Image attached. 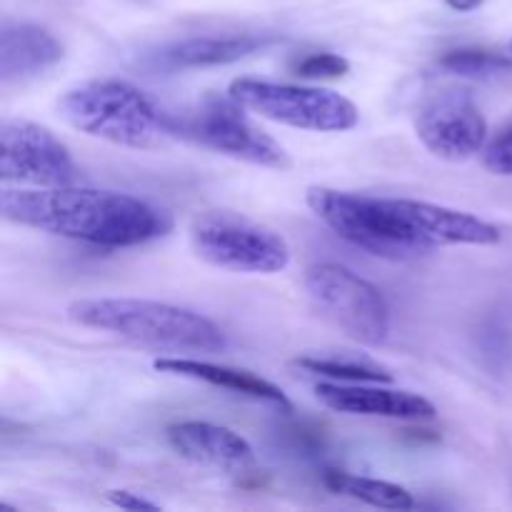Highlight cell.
<instances>
[{
  "label": "cell",
  "mask_w": 512,
  "mask_h": 512,
  "mask_svg": "<svg viewBox=\"0 0 512 512\" xmlns=\"http://www.w3.org/2000/svg\"><path fill=\"white\" fill-rule=\"evenodd\" d=\"M293 368L303 370L305 375L333 380V383H393V375L388 370L368 363V360H340L303 355V358L293 360Z\"/></svg>",
  "instance_id": "17"
},
{
  "label": "cell",
  "mask_w": 512,
  "mask_h": 512,
  "mask_svg": "<svg viewBox=\"0 0 512 512\" xmlns=\"http://www.w3.org/2000/svg\"><path fill=\"white\" fill-rule=\"evenodd\" d=\"M0 213L10 223L100 248H133L168 235L170 220L155 205L115 190L3 188Z\"/></svg>",
  "instance_id": "1"
},
{
  "label": "cell",
  "mask_w": 512,
  "mask_h": 512,
  "mask_svg": "<svg viewBox=\"0 0 512 512\" xmlns=\"http://www.w3.org/2000/svg\"><path fill=\"white\" fill-rule=\"evenodd\" d=\"M68 318L80 328L118 335L135 345L175 353H220L228 340L205 315L170 303L135 298H85L68 305Z\"/></svg>",
  "instance_id": "3"
},
{
  "label": "cell",
  "mask_w": 512,
  "mask_h": 512,
  "mask_svg": "<svg viewBox=\"0 0 512 512\" xmlns=\"http://www.w3.org/2000/svg\"><path fill=\"white\" fill-rule=\"evenodd\" d=\"M228 93L250 113L290 128L313 130V133H345L360 123L358 105L333 90L238 78L230 83Z\"/></svg>",
  "instance_id": "7"
},
{
  "label": "cell",
  "mask_w": 512,
  "mask_h": 512,
  "mask_svg": "<svg viewBox=\"0 0 512 512\" xmlns=\"http://www.w3.org/2000/svg\"><path fill=\"white\" fill-rule=\"evenodd\" d=\"M305 200L335 235L375 258L413 260L435 250L420 223L418 200L375 198L325 185H310Z\"/></svg>",
  "instance_id": "2"
},
{
  "label": "cell",
  "mask_w": 512,
  "mask_h": 512,
  "mask_svg": "<svg viewBox=\"0 0 512 512\" xmlns=\"http://www.w3.org/2000/svg\"><path fill=\"white\" fill-rule=\"evenodd\" d=\"M245 110L230 93H208L183 113H168L170 135L245 163L288 168L290 158L283 145L263 133Z\"/></svg>",
  "instance_id": "5"
},
{
  "label": "cell",
  "mask_w": 512,
  "mask_h": 512,
  "mask_svg": "<svg viewBox=\"0 0 512 512\" xmlns=\"http://www.w3.org/2000/svg\"><path fill=\"white\" fill-rule=\"evenodd\" d=\"M268 38L258 35H238V38H190L183 43H175L163 53L165 65L170 68H208V65H228L235 60H243L248 55L258 53Z\"/></svg>",
  "instance_id": "15"
},
{
  "label": "cell",
  "mask_w": 512,
  "mask_h": 512,
  "mask_svg": "<svg viewBox=\"0 0 512 512\" xmlns=\"http://www.w3.org/2000/svg\"><path fill=\"white\" fill-rule=\"evenodd\" d=\"M315 395L325 408L345 415H368V418L395 420H430L435 405L428 398L405 390L373 388L370 383H333L323 380L315 385Z\"/></svg>",
  "instance_id": "11"
},
{
  "label": "cell",
  "mask_w": 512,
  "mask_h": 512,
  "mask_svg": "<svg viewBox=\"0 0 512 512\" xmlns=\"http://www.w3.org/2000/svg\"><path fill=\"white\" fill-rule=\"evenodd\" d=\"M415 133L435 158L460 163L485 150L488 120L468 90H443L420 105Z\"/></svg>",
  "instance_id": "10"
},
{
  "label": "cell",
  "mask_w": 512,
  "mask_h": 512,
  "mask_svg": "<svg viewBox=\"0 0 512 512\" xmlns=\"http://www.w3.org/2000/svg\"><path fill=\"white\" fill-rule=\"evenodd\" d=\"M63 58V43L50 30L33 23H8L0 33V80L25 83Z\"/></svg>",
  "instance_id": "13"
},
{
  "label": "cell",
  "mask_w": 512,
  "mask_h": 512,
  "mask_svg": "<svg viewBox=\"0 0 512 512\" xmlns=\"http://www.w3.org/2000/svg\"><path fill=\"white\" fill-rule=\"evenodd\" d=\"M445 3L458 13H470V10H478L485 0H445Z\"/></svg>",
  "instance_id": "22"
},
{
  "label": "cell",
  "mask_w": 512,
  "mask_h": 512,
  "mask_svg": "<svg viewBox=\"0 0 512 512\" xmlns=\"http://www.w3.org/2000/svg\"><path fill=\"white\" fill-rule=\"evenodd\" d=\"M108 500L120 510H160L155 503H150V500L140 498L135 493H128V490H110Z\"/></svg>",
  "instance_id": "21"
},
{
  "label": "cell",
  "mask_w": 512,
  "mask_h": 512,
  "mask_svg": "<svg viewBox=\"0 0 512 512\" xmlns=\"http://www.w3.org/2000/svg\"><path fill=\"white\" fill-rule=\"evenodd\" d=\"M153 368L158 373L200 380V383H208L213 388H225L235 395H243V398L260 400V403H268L273 408H278L280 413H293V403H290L288 395L275 383L250 373V370L208 363V360L198 358H158L153 360Z\"/></svg>",
  "instance_id": "14"
},
{
  "label": "cell",
  "mask_w": 512,
  "mask_h": 512,
  "mask_svg": "<svg viewBox=\"0 0 512 512\" xmlns=\"http://www.w3.org/2000/svg\"><path fill=\"white\" fill-rule=\"evenodd\" d=\"M78 168L63 140L45 125L5 118L0 123V178L3 183L63 188Z\"/></svg>",
  "instance_id": "9"
},
{
  "label": "cell",
  "mask_w": 512,
  "mask_h": 512,
  "mask_svg": "<svg viewBox=\"0 0 512 512\" xmlns=\"http://www.w3.org/2000/svg\"><path fill=\"white\" fill-rule=\"evenodd\" d=\"M305 290L315 308L363 345H380L390 335V308L383 293L338 263L313 265L305 273Z\"/></svg>",
  "instance_id": "8"
},
{
  "label": "cell",
  "mask_w": 512,
  "mask_h": 512,
  "mask_svg": "<svg viewBox=\"0 0 512 512\" xmlns=\"http://www.w3.org/2000/svg\"><path fill=\"white\" fill-rule=\"evenodd\" d=\"M438 65L460 78H500V75L512 73V55L480 48H458L448 50L438 60Z\"/></svg>",
  "instance_id": "18"
},
{
  "label": "cell",
  "mask_w": 512,
  "mask_h": 512,
  "mask_svg": "<svg viewBox=\"0 0 512 512\" xmlns=\"http://www.w3.org/2000/svg\"><path fill=\"white\" fill-rule=\"evenodd\" d=\"M483 165L495 175H512V125L483 150Z\"/></svg>",
  "instance_id": "20"
},
{
  "label": "cell",
  "mask_w": 512,
  "mask_h": 512,
  "mask_svg": "<svg viewBox=\"0 0 512 512\" xmlns=\"http://www.w3.org/2000/svg\"><path fill=\"white\" fill-rule=\"evenodd\" d=\"M323 483L330 493L345 495V498L360 500L365 505L383 510H410L415 508V498L403 485L388 483V480L365 478V475L345 473V470H325Z\"/></svg>",
  "instance_id": "16"
},
{
  "label": "cell",
  "mask_w": 512,
  "mask_h": 512,
  "mask_svg": "<svg viewBox=\"0 0 512 512\" xmlns=\"http://www.w3.org/2000/svg\"><path fill=\"white\" fill-rule=\"evenodd\" d=\"M58 113L80 133L123 148H155L173 138L168 113L128 80L100 78L75 85L60 95Z\"/></svg>",
  "instance_id": "4"
},
{
  "label": "cell",
  "mask_w": 512,
  "mask_h": 512,
  "mask_svg": "<svg viewBox=\"0 0 512 512\" xmlns=\"http://www.w3.org/2000/svg\"><path fill=\"white\" fill-rule=\"evenodd\" d=\"M295 73L310 80H333L350 73V60L338 53H310L295 63Z\"/></svg>",
  "instance_id": "19"
},
{
  "label": "cell",
  "mask_w": 512,
  "mask_h": 512,
  "mask_svg": "<svg viewBox=\"0 0 512 512\" xmlns=\"http://www.w3.org/2000/svg\"><path fill=\"white\" fill-rule=\"evenodd\" d=\"M510 50H512V40H510Z\"/></svg>",
  "instance_id": "23"
},
{
  "label": "cell",
  "mask_w": 512,
  "mask_h": 512,
  "mask_svg": "<svg viewBox=\"0 0 512 512\" xmlns=\"http://www.w3.org/2000/svg\"><path fill=\"white\" fill-rule=\"evenodd\" d=\"M190 245L200 260L235 273L273 275L290 265L283 235L228 210L198 215L190 225Z\"/></svg>",
  "instance_id": "6"
},
{
  "label": "cell",
  "mask_w": 512,
  "mask_h": 512,
  "mask_svg": "<svg viewBox=\"0 0 512 512\" xmlns=\"http://www.w3.org/2000/svg\"><path fill=\"white\" fill-rule=\"evenodd\" d=\"M165 435L170 448L188 463L228 470V473H243L255 465V453L248 440L223 425L185 420L170 425Z\"/></svg>",
  "instance_id": "12"
}]
</instances>
